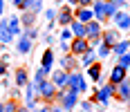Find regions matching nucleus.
Returning a JSON list of instances; mask_svg holds the SVG:
<instances>
[{
	"label": "nucleus",
	"instance_id": "nucleus-10",
	"mask_svg": "<svg viewBox=\"0 0 130 112\" xmlns=\"http://www.w3.org/2000/svg\"><path fill=\"white\" fill-rule=\"evenodd\" d=\"M115 20H117L119 29H128V27H130V16L126 11H117V13H115Z\"/></svg>",
	"mask_w": 130,
	"mask_h": 112
},
{
	"label": "nucleus",
	"instance_id": "nucleus-1",
	"mask_svg": "<svg viewBox=\"0 0 130 112\" xmlns=\"http://www.w3.org/2000/svg\"><path fill=\"white\" fill-rule=\"evenodd\" d=\"M76 90H72V87H63V92H61V99H63V108L65 110H72L74 105H76Z\"/></svg>",
	"mask_w": 130,
	"mask_h": 112
},
{
	"label": "nucleus",
	"instance_id": "nucleus-18",
	"mask_svg": "<svg viewBox=\"0 0 130 112\" xmlns=\"http://www.w3.org/2000/svg\"><path fill=\"white\" fill-rule=\"evenodd\" d=\"M117 85H119V94H121L123 99H130V83H128V81L123 78V81L117 83Z\"/></svg>",
	"mask_w": 130,
	"mask_h": 112
},
{
	"label": "nucleus",
	"instance_id": "nucleus-30",
	"mask_svg": "<svg viewBox=\"0 0 130 112\" xmlns=\"http://www.w3.org/2000/svg\"><path fill=\"white\" fill-rule=\"evenodd\" d=\"M94 0H78V7H92Z\"/></svg>",
	"mask_w": 130,
	"mask_h": 112
},
{
	"label": "nucleus",
	"instance_id": "nucleus-23",
	"mask_svg": "<svg viewBox=\"0 0 130 112\" xmlns=\"http://www.w3.org/2000/svg\"><path fill=\"white\" fill-rule=\"evenodd\" d=\"M16 83H18V87L27 85V72L25 70H18V72H16Z\"/></svg>",
	"mask_w": 130,
	"mask_h": 112
},
{
	"label": "nucleus",
	"instance_id": "nucleus-5",
	"mask_svg": "<svg viewBox=\"0 0 130 112\" xmlns=\"http://www.w3.org/2000/svg\"><path fill=\"white\" fill-rule=\"evenodd\" d=\"M50 81L56 85V90H63V87H67V72H65V70H58V72L52 74Z\"/></svg>",
	"mask_w": 130,
	"mask_h": 112
},
{
	"label": "nucleus",
	"instance_id": "nucleus-29",
	"mask_svg": "<svg viewBox=\"0 0 130 112\" xmlns=\"http://www.w3.org/2000/svg\"><path fill=\"white\" fill-rule=\"evenodd\" d=\"M110 54V47L108 45H101V50H99V56H108Z\"/></svg>",
	"mask_w": 130,
	"mask_h": 112
},
{
	"label": "nucleus",
	"instance_id": "nucleus-26",
	"mask_svg": "<svg viewBox=\"0 0 130 112\" xmlns=\"http://www.w3.org/2000/svg\"><path fill=\"white\" fill-rule=\"evenodd\" d=\"M47 74H50V70H47V67H40L38 72H36V81H43Z\"/></svg>",
	"mask_w": 130,
	"mask_h": 112
},
{
	"label": "nucleus",
	"instance_id": "nucleus-21",
	"mask_svg": "<svg viewBox=\"0 0 130 112\" xmlns=\"http://www.w3.org/2000/svg\"><path fill=\"white\" fill-rule=\"evenodd\" d=\"M115 43H117V34H115V31H105V34H103V45L112 47Z\"/></svg>",
	"mask_w": 130,
	"mask_h": 112
},
{
	"label": "nucleus",
	"instance_id": "nucleus-9",
	"mask_svg": "<svg viewBox=\"0 0 130 112\" xmlns=\"http://www.w3.org/2000/svg\"><path fill=\"white\" fill-rule=\"evenodd\" d=\"M72 36L74 38H85V23H78V20H74L72 18Z\"/></svg>",
	"mask_w": 130,
	"mask_h": 112
},
{
	"label": "nucleus",
	"instance_id": "nucleus-35",
	"mask_svg": "<svg viewBox=\"0 0 130 112\" xmlns=\"http://www.w3.org/2000/svg\"><path fill=\"white\" fill-rule=\"evenodd\" d=\"M5 11V2H2V0H0V13Z\"/></svg>",
	"mask_w": 130,
	"mask_h": 112
},
{
	"label": "nucleus",
	"instance_id": "nucleus-27",
	"mask_svg": "<svg viewBox=\"0 0 130 112\" xmlns=\"http://www.w3.org/2000/svg\"><path fill=\"white\" fill-rule=\"evenodd\" d=\"M72 65H74V63H72V58H70V56H65V58H63V70L67 72V70H70Z\"/></svg>",
	"mask_w": 130,
	"mask_h": 112
},
{
	"label": "nucleus",
	"instance_id": "nucleus-8",
	"mask_svg": "<svg viewBox=\"0 0 130 112\" xmlns=\"http://www.w3.org/2000/svg\"><path fill=\"white\" fill-rule=\"evenodd\" d=\"M88 47H90V40L88 38H74L72 40V54H83Z\"/></svg>",
	"mask_w": 130,
	"mask_h": 112
},
{
	"label": "nucleus",
	"instance_id": "nucleus-4",
	"mask_svg": "<svg viewBox=\"0 0 130 112\" xmlns=\"http://www.w3.org/2000/svg\"><path fill=\"white\" fill-rule=\"evenodd\" d=\"M67 87L76 90V92H83L85 90V81L81 74H67Z\"/></svg>",
	"mask_w": 130,
	"mask_h": 112
},
{
	"label": "nucleus",
	"instance_id": "nucleus-6",
	"mask_svg": "<svg viewBox=\"0 0 130 112\" xmlns=\"http://www.w3.org/2000/svg\"><path fill=\"white\" fill-rule=\"evenodd\" d=\"M92 7H94V18L96 20H105L108 18V13H105V7H108V2H103V0H94L92 2Z\"/></svg>",
	"mask_w": 130,
	"mask_h": 112
},
{
	"label": "nucleus",
	"instance_id": "nucleus-36",
	"mask_svg": "<svg viewBox=\"0 0 130 112\" xmlns=\"http://www.w3.org/2000/svg\"><path fill=\"white\" fill-rule=\"evenodd\" d=\"M67 2H70V5H78V0H67Z\"/></svg>",
	"mask_w": 130,
	"mask_h": 112
},
{
	"label": "nucleus",
	"instance_id": "nucleus-7",
	"mask_svg": "<svg viewBox=\"0 0 130 112\" xmlns=\"http://www.w3.org/2000/svg\"><path fill=\"white\" fill-rule=\"evenodd\" d=\"M92 18H94V13L90 11V7H78L74 11V20H78V23H90Z\"/></svg>",
	"mask_w": 130,
	"mask_h": 112
},
{
	"label": "nucleus",
	"instance_id": "nucleus-28",
	"mask_svg": "<svg viewBox=\"0 0 130 112\" xmlns=\"http://www.w3.org/2000/svg\"><path fill=\"white\" fill-rule=\"evenodd\" d=\"M61 38H63V40H70V38H72V29H63V31H61Z\"/></svg>",
	"mask_w": 130,
	"mask_h": 112
},
{
	"label": "nucleus",
	"instance_id": "nucleus-13",
	"mask_svg": "<svg viewBox=\"0 0 130 112\" xmlns=\"http://www.w3.org/2000/svg\"><path fill=\"white\" fill-rule=\"evenodd\" d=\"M7 23H9V20H2V23H0V40H2V43H9V40H11V31H9V27H7Z\"/></svg>",
	"mask_w": 130,
	"mask_h": 112
},
{
	"label": "nucleus",
	"instance_id": "nucleus-25",
	"mask_svg": "<svg viewBox=\"0 0 130 112\" xmlns=\"http://www.w3.org/2000/svg\"><path fill=\"white\" fill-rule=\"evenodd\" d=\"M119 65L128 70V65H130V54H121V58H119Z\"/></svg>",
	"mask_w": 130,
	"mask_h": 112
},
{
	"label": "nucleus",
	"instance_id": "nucleus-11",
	"mask_svg": "<svg viewBox=\"0 0 130 112\" xmlns=\"http://www.w3.org/2000/svg\"><path fill=\"white\" fill-rule=\"evenodd\" d=\"M112 94H115V83H112V85L101 87V90H99V94H96V99L101 101V103H108V99H110Z\"/></svg>",
	"mask_w": 130,
	"mask_h": 112
},
{
	"label": "nucleus",
	"instance_id": "nucleus-22",
	"mask_svg": "<svg viewBox=\"0 0 130 112\" xmlns=\"http://www.w3.org/2000/svg\"><path fill=\"white\" fill-rule=\"evenodd\" d=\"M112 47H115V52H117V54H126V50L130 47V40H119V43H115Z\"/></svg>",
	"mask_w": 130,
	"mask_h": 112
},
{
	"label": "nucleus",
	"instance_id": "nucleus-32",
	"mask_svg": "<svg viewBox=\"0 0 130 112\" xmlns=\"http://www.w3.org/2000/svg\"><path fill=\"white\" fill-rule=\"evenodd\" d=\"M110 2H112L115 7H121V5H126V0H110Z\"/></svg>",
	"mask_w": 130,
	"mask_h": 112
},
{
	"label": "nucleus",
	"instance_id": "nucleus-37",
	"mask_svg": "<svg viewBox=\"0 0 130 112\" xmlns=\"http://www.w3.org/2000/svg\"><path fill=\"white\" fill-rule=\"evenodd\" d=\"M38 112H50V110H38Z\"/></svg>",
	"mask_w": 130,
	"mask_h": 112
},
{
	"label": "nucleus",
	"instance_id": "nucleus-38",
	"mask_svg": "<svg viewBox=\"0 0 130 112\" xmlns=\"http://www.w3.org/2000/svg\"><path fill=\"white\" fill-rule=\"evenodd\" d=\"M103 2H108V0H103Z\"/></svg>",
	"mask_w": 130,
	"mask_h": 112
},
{
	"label": "nucleus",
	"instance_id": "nucleus-15",
	"mask_svg": "<svg viewBox=\"0 0 130 112\" xmlns=\"http://www.w3.org/2000/svg\"><path fill=\"white\" fill-rule=\"evenodd\" d=\"M29 50H31V38H20L18 40V52L20 54H29Z\"/></svg>",
	"mask_w": 130,
	"mask_h": 112
},
{
	"label": "nucleus",
	"instance_id": "nucleus-3",
	"mask_svg": "<svg viewBox=\"0 0 130 112\" xmlns=\"http://www.w3.org/2000/svg\"><path fill=\"white\" fill-rule=\"evenodd\" d=\"M99 36H101V25H99L96 20L85 23V38H88V40H96Z\"/></svg>",
	"mask_w": 130,
	"mask_h": 112
},
{
	"label": "nucleus",
	"instance_id": "nucleus-24",
	"mask_svg": "<svg viewBox=\"0 0 130 112\" xmlns=\"http://www.w3.org/2000/svg\"><path fill=\"white\" fill-rule=\"evenodd\" d=\"M90 67V78L92 81H99V76H101V67L99 65H88Z\"/></svg>",
	"mask_w": 130,
	"mask_h": 112
},
{
	"label": "nucleus",
	"instance_id": "nucleus-17",
	"mask_svg": "<svg viewBox=\"0 0 130 112\" xmlns=\"http://www.w3.org/2000/svg\"><path fill=\"white\" fill-rule=\"evenodd\" d=\"M52 63H54V52L52 50H45V54H43V67L52 70Z\"/></svg>",
	"mask_w": 130,
	"mask_h": 112
},
{
	"label": "nucleus",
	"instance_id": "nucleus-20",
	"mask_svg": "<svg viewBox=\"0 0 130 112\" xmlns=\"http://www.w3.org/2000/svg\"><path fill=\"white\" fill-rule=\"evenodd\" d=\"M81 56H83V65H92V63H94V50H92V47H88Z\"/></svg>",
	"mask_w": 130,
	"mask_h": 112
},
{
	"label": "nucleus",
	"instance_id": "nucleus-39",
	"mask_svg": "<svg viewBox=\"0 0 130 112\" xmlns=\"http://www.w3.org/2000/svg\"><path fill=\"white\" fill-rule=\"evenodd\" d=\"M13 112H16V110H13Z\"/></svg>",
	"mask_w": 130,
	"mask_h": 112
},
{
	"label": "nucleus",
	"instance_id": "nucleus-34",
	"mask_svg": "<svg viewBox=\"0 0 130 112\" xmlns=\"http://www.w3.org/2000/svg\"><path fill=\"white\" fill-rule=\"evenodd\" d=\"M5 72H7V67H5L2 63H0V74H5Z\"/></svg>",
	"mask_w": 130,
	"mask_h": 112
},
{
	"label": "nucleus",
	"instance_id": "nucleus-12",
	"mask_svg": "<svg viewBox=\"0 0 130 112\" xmlns=\"http://www.w3.org/2000/svg\"><path fill=\"white\" fill-rule=\"evenodd\" d=\"M123 78H126V67H121V65H117V67L112 70V74H110V81H112V83L117 85V83H121Z\"/></svg>",
	"mask_w": 130,
	"mask_h": 112
},
{
	"label": "nucleus",
	"instance_id": "nucleus-14",
	"mask_svg": "<svg viewBox=\"0 0 130 112\" xmlns=\"http://www.w3.org/2000/svg\"><path fill=\"white\" fill-rule=\"evenodd\" d=\"M56 18H58V23H61V25H70V23H72V18H74V11H70V9H61V13H58Z\"/></svg>",
	"mask_w": 130,
	"mask_h": 112
},
{
	"label": "nucleus",
	"instance_id": "nucleus-33",
	"mask_svg": "<svg viewBox=\"0 0 130 112\" xmlns=\"http://www.w3.org/2000/svg\"><path fill=\"white\" fill-rule=\"evenodd\" d=\"M13 5H16V7H23V5H25V0H13Z\"/></svg>",
	"mask_w": 130,
	"mask_h": 112
},
{
	"label": "nucleus",
	"instance_id": "nucleus-19",
	"mask_svg": "<svg viewBox=\"0 0 130 112\" xmlns=\"http://www.w3.org/2000/svg\"><path fill=\"white\" fill-rule=\"evenodd\" d=\"M40 5H43V0H25L23 9H31V11H40Z\"/></svg>",
	"mask_w": 130,
	"mask_h": 112
},
{
	"label": "nucleus",
	"instance_id": "nucleus-16",
	"mask_svg": "<svg viewBox=\"0 0 130 112\" xmlns=\"http://www.w3.org/2000/svg\"><path fill=\"white\" fill-rule=\"evenodd\" d=\"M7 27H9V31H11V36H16V34H20V31H23V29H20V20H18V18H9Z\"/></svg>",
	"mask_w": 130,
	"mask_h": 112
},
{
	"label": "nucleus",
	"instance_id": "nucleus-31",
	"mask_svg": "<svg viewBox=\"0 0 130 112\" xmlns=\"http://www.w3.org/2000/svg\"><path fill=\"white\" fill-rule=\"evenodd\" d=\"M2 110H5V112H13V110H16V105H13V103H7V105H2Z\"/></svg>",
	"mask_w": 130,
	"mask_h": 112
},
{
	"label": "nucleus",
	"instance_id": "nucleus-2",
	"mask_svg": "<svg viewBox=\"0 0 130 112\" xmlns=\"http://www.w3.org/2000/svg\"><path fill=\"white\" fill-rule=\"evenodd\" d=\"M38 94L43 97L45 101H52L54 99V94H56V85H54L52 81H40V87H38Z\"/></svg>",
	"mask_w": 130,
	"mask_h": 112
}]
</instances>
